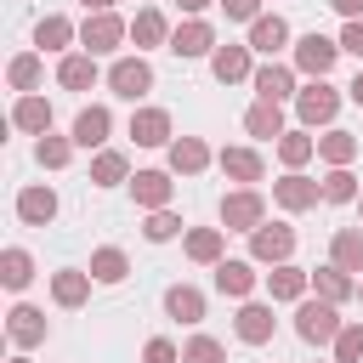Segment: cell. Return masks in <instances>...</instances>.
<instances>
[{"label":"cell","mask_w":363,"mask_h":363,"mask_svg":"<svg viewBox=\"0 0 363 363\" xmlns=\"http://www.w3.org/2000/svg\"><path fill=\"white\" fill-rule=\"evenodd\" d=\"M295 335H301L306 346H335V335H340V312H335V301H323V295L301 301V306H295Z\"/></svg>","instance_id":"cell-1"},{"label":"cell","mask_w":363,"mask_h":363,"mask_svg":"<svg viewBox=\"0 0 363 363\" xmlns=\"http://www.w3.org/2000/svg\"><path fill=\"white\" fill-rule=\"evenodd\" d=\"M119 40H130V23H125V17H113V11H85V23H79V45H85L91 57L119 51Z\"/></svg>","instance_id":"cell-2"},{"label":"cell","mask_w":363,"mask_h":363,"mask_svg":"<svg viewBox=\"0 0 363 363\" xmlns=\"http://www.w3.org/2000/svg\"><path fill=\"white\" fill-rule=\"evenodd\" d=\"M335 57H340V40H329V34H318V28L295 40V74H306V79H329Z\"/></svg>","instance_id":"cell-3"},{"label":"cell","mask_w":363,"mask_h":363,"mask_svg":"<svg viewBox=\"0 0 363 363\" xmlns=\"http://www.w3.org/2000/svg\"><path fill=\"white\" fill-rule=\"evenodd\" d=\"M108 91L125 96V102H142V96L153 91V68H147V57H142V51H136V57H113V68H108Z\"/></svg>","instance_id":"cell-4"},{"label":"cell","mask_w":363,"mask_h":363,"mask_svg":"<svg viewBox=\"0 0 363 363\" xmlns=\"http://www.w3.org/2000/svg\"><path fill=\"white\" fill-rule=\"evenodd\" d=\"M261 221H267V199H261L255 187H238V193L221 199V227H227V233H255Z\"/></svg>","instance_id":"cell-5"},{"label":"cell","mask_w":363,"mask_h":363,"mask_svg":"<svg viewBox=\"0 0 363 363\" xmlns=\"http://www.w3.org/2000/svg\"><path fill=\"white\" fill-rule=\"evenodd\" d=\"M289 255H295V227H284V221H261V227L250 233V261L278 267V261H289Z\"/></svg>","instance_id":"cell-6"},{"label":"cell","mask_w":363,"mask_h":363,"mask_svg":"<svg viewBox=\"0 0 363 363\" xmlns=\"http://www.w3.org/2000/svg\"><path fill=\"white\" fill-rule=\"evenodd\" d=\"M295 113H301V125H329L340 113V91L329 79H312V85L295 91Z\"/></svg>","instance_id":"cell-7"},{"label":"cell","mask_w":363,"mask_h":363,"mask_svg":"<svg viewBox=\"0 0 363 363\" xmlns=\"http://www.w3.org/2000/svg\"><path fill=\"white\" fill-rule=\"evenodd\" d=\"M272 199H278V210H289V216H301V210H312V204L323 199V182H312V176H301V170H289L284 182H272Z\"/></svg>","instance_id":"cell-8"},{"label":"cell","mask_w":363,"mask_h":363,"mask_svg":"<svg viewBox=\"0 0 363 363\" xmlns=\"http://www.w3.org/2000/svg\"><path fill=\"white\" fill-rule=\"evenodd\" d=\"M6 335H11V346H23V352H28V346H40V340L51 335V323H45V312H40V306H28V301H23V306H11V312H6Z\"/></svg>","instance_id":"cell-9"},{"label":"cell","mask_w":363,"mask_h":363,"mask_svg":"<svg viewBox=\"0 0 363 363\" xmlns=\"http://www.w3.org/2000/svg\"><path fill=\"white\" fill-rule=\"evenodd\" d=\"M233 329H238V340H244V346H267V340H272V329H278V318H272V306H267V301H244V306H238V318H233Z\"/></svg>","instance_id":"cell-10"},{"label":"cell","mask_w":363,"mask_h":363,"mask_svg":"<svg viewBox=\"0 0 363 363\" xmlns=\"http://www.w3.org/2000/svg\"><path fill=\"white\" fill-rule=\"evenodd\" d=\"M164 51H176L182 62H187V57H210V51H216V28H210L204 17H187V23L170 34V45H164Z\"/></svg>","instance_id":"cell-11"},{"label":"cell","mask_w":363,"mask_h":363,"mask_svg":"<svg viewBox=\"0 0 363 363\" xmlns=\"http://www.w3.org/2000/svg\"><path fill=\"white\" fill-rule=\"evenodd\" d=\"M130 136H136V147H170V142H176L164 108H136V113H130Z\"/></svg>","instance_id":"cell-12"},{"label":"cell","mask_w":363,"mask_h":363,"mask_svg":"<svg viewBox=\"0 0 363 363\" xmlns=\"http://www.w3.org/2000/svg\"><path fill=\"white\" fill-rule=\"evenodd\" d=\"M216 164H221V176H227V182H244V187H255V182L267 176V164H261V153H255V147H221V153H216Z\"/></svg>","instance_id":"cell-13"},{"label":"cell","mask_w":363,"mask_h":363,"mask_svg":"<svg viewBox=\"0 0 363 363\" xmlns=\"http://www.w3.org/2000/svg\"><path fill=\"white\" fill-rule=\"evenodd\" d=\"M17 221H23V227H51V221H57V193L40 187V182L23 187V193H17Z\"/></svg>","instance_id":"cell-14"},{"label":"cell","mask_w":363,"mask_h":363,"mask_svg":"<svg viewBox=\"0 0 363 363\" xmlns=\"http://www.w3.org/2000/svg\"><path fill=\"white\" fill-rule=\"evenodd\" d=\"M170 23H164V11L159 6H142L136 17H130V40H136V51H153V45H170Z\"/></svg>","instance_id":"cell-15"},{"label":"cell","mask_w":363,"mask_h":363,"mask_svg":"<svg viewBox=\"0 0 363 363\" xmlns=\"http://www.w3.org/2000/svg\"><path fill=\"white\" fill-rule=\"evenodd\" d=\"M250 51H261V57H272V51H284L289 45V23L278 17V11H261L255 23H250V40H244Z\"/></svg>","instance_id":"cell-16"},{"label":"cell","mask_w":363,"mask_h":363,"mask_svg":"<svg viewBox=\"0 0 363 363\" xmlns=\"http://www.w3.org/2000/svg\"><path fill=\"white\" fill-rule=\"evenodd\" d=\"M210 74H216L221 85H238V79H250V74H255V62H250V45H216V51H210Z\"/></svg>","instance_id":"cell-17"},{"label":"cell","mask_w":363,"mask_h":363,"mask_svg":"<svg viewBox=\"0 0 363 363\" xmlns=\"http://www.w3.org/2000/svg\"><path fill=\"white\" fill-rule=\"evenodd\" d=\"M250 85H255V96L284 102V96H295V68H289V62H261V68L250 74Z\"/></svg>","instance_id":"cell-18"},{"label":"cell","mask_w":363,"mask_h":363,"mask_svg":"<svg viewBox=\"0 0 363 363\" xmlns=\"http://www.w3.org/2000/svg\"><path fill=\"white\" fill-rule=\"evenodd\" d=\"M306 289H312V272H306V267L278 261V267L267 272V295H272V301H306Z\"/></svg>","instance_id":"cell-19"},{"label":"cell","mask_w":363,"mask_h":363,"mask_svg":"<svg viewBox=\"0 0 363 363\" xmlns=\"http://www.w3.org/2000/svg\"><path fill=\"white\" fill-rule=\"evenodd\" d=\"M11 125L28 130V136H45V130H51V102L34 96V91H23V96L11 102Z\"/></svg>","instance_id":"cell-20"},{"label":"cell","mask_w":363,"mask_h":363,"mask_svg":"<svg viewBox=\"0 0 363 363\" xmlns=\"http://www.w3.org/2000/svg\"><path fill=\"white\" fill-rule=\"evenodd\" d=\"M244 130H250L255 142H272V136H284V102H267V96H255V102H250V113H244Z\"/></svg>","instance_id":"cell-21"},{"label":"cell","mask_w":363,"mask_h":363,"mask_svg":"<svg viewBox=\"0 0 363 363\" xmlns=\"http://www.w3.org/2000/svg\"><path fill=\"white\" fill-rule=\"evenodd\" d=\"M210 159H216V153H210L204 136H176V142H170V170H176V176H199Z\"/></svg>","instance_id":"cell-22"},{"label":"cell","mask_w":363,"mask_h":363,"mask_svg":"<svg viewBox=\"0 0 363 363\" xmlns=\"http://www.w3.org/2000/svg\"><path fill=\"white\" fill-rule=\"evenodd\" d=\"M216 289L221 295H233V301H250V289H255V261H216Z\"/></svg>","instance_id":"cell-23"},{"label":"cell","mask_w":363,"mask_h":363,"mask_svg":"<svg viewBox=\"0 0 363 363\" xmlns=\"http://www.w3.org/2000/svg\"><path fill=\"white\" fill-rule=\"evenodd\" d=\"M312 295H323V301L340 306V301L357 295V278H352L346 267H335V261H329V267H312Z\"/></svg>","instance_id":"cell-24"},{"label":"cell","mask_w":363,"mask_h":363,"mask_svg":"<svg viewBox=\"0 0 363 363\" xmlns=\"http://www.w3.org/2000/svg\"><path fill=\"white\" fill-rule=\"evenodd\" d=\"M57 85H62V91H91V85H96V57H91V51H68V57L57 62Z\"/></svg>","instance_id":"cell-25"},{"label":"cell","mask_w":363,"mask_h":363,"mask_svg":"<svg viewBox=\"0 0 363 363\" xmlns=\"http://www.w3.org/2000/svg\"><path fill=\"white\" fill-rule=\"evenodd\" d=\"M108 130H113V113H108L102 102L79 108V119H74V142H79V147H102V142H108Z\"/></svg>","instance_id":"cell-26"},{"label":"cell","mask_w":363,"mask_h":363,"mask_svg":"<svg viewBox=\"0 0 363 363\" xmlns=\"http://www.w3.org/2000/svg\"><path fill=\"white\" fill-rule=\"evenodd\" d=\"M130 193H136V204H142V210H164V204H170V193H176V182H170L164 170H136Z\"/></svg>","instance_id":"cell-27"},{"label":"cell","mask_w":363,"mask_h":363,"mask_svg":"<svg viewBox=\"0 0 363 363\" xmlns=\"http://www.w3.org/2000/svg\"><path fill=\"white\" fill-rule=\"evenodd\" d=\"M91 272H79V267H62V272H51V301L57 306H85V295H91Z\"/></svg>","instance_id":"cell-28"},{"label":"cell","mask_w":363,"mask_h":363,"mask_svg":"<svg viewBox=\"0 0 363 363\" xmlns=\"http://www.w3.org/2000/svg\"><path fill=\"white\" fill-rule=\"evenodd\" d=\"M164 312H170L176 323H204V295H199L193 284H170V289H164Z\"/></svg>","instance_id":"cell-29"},{"label":"cell","mask_w":363,"mask_h":363,"mask_svg":"<svg viewBox=\"0 0 363 363\" xmlns=\"http://www.w3.org/2000/svg\"><path fill=\"white\" fill-rule=\"evenodd\" d=\"M74 40H79V28H74L68 17H57V11L34 23V45H40V51H68Z\"/></svg>","instance_id":"cell-30"},{"label":"cell","mask_w":363,"mask_h":363,"mask_svg":"<svg viewBox=\"0 0 363 363\" xmlns=\"http://www.w3.org/2000/svg\"><path fill=\"white\" fill-rule=\"evenodd\" d=\"M329 261L346 267V272H363V227H340L329 238Z\"/></svg>","instance_id":"cell-31"},{"label":"cell","mask_w":363,"mask_h":363,"mask_svg":"<svg viewBox=\"0 0 363 363\" xmlns=\"http://www.w3.org/2000/svg\"><path fill=\"white\" fill-rule=\"evenodd\" d=\"M221 233H227V227H193V233H187V261L216 267V261H221V244H227Z\"/></svg>","instance_id":"cell-32"},{"label":"cell","mask_w":363,"mask_h":363,"mask_svg":"<svg viewBox=\"0 0 363 363\" xmlns=\"http://www.w3.org/2000/svg\"><path fill=\"white\" fill-rule=\"evenodd\" d=\"M96 284H125V272H130V261H125V250H113V244H102V250H91V267H85Z\"/></svg>","instance_id":"cell-33"},{"label":"cell","mask_w":363,"mask_h":363,"mask_svg":"<svg viewBox=\"0 0 363 363\" xmlns=\"http://www.w3.org/2000/svg\"><path fill=\"white\" fill-rule=\"evenodd\" d=\"M40 74H45V51H23V57H11V68H6V79H11V91L23 96V91H34L40 85Z\"/></svg>","instance_id":"cell-34"},{"label":"cell","mask_w":363,"mask_h":363,"mask_svg":"<svg viewBox=\"0 0 363 363\" xmlns=\"http://www.w3.org/2000/svg\"><path fill=\"white\" fill-rule=\"evenodd\" d=\"M357 147H363V142H357L352 130H323V136H318V159H323V164H352Z\"/></svg>","instance_id":"cell-35"},{"label":"cell","mask_w":363,"mask_h":363,"mask_svg":"<svg viewBox=\"0 0 363 363\" xmlns=\"http://www.w3.org/2000/svg\"><path fill=\"white\" fill-rule=\"evenodd\" d=\"M28 278H34V255L11 244V250L0 255V284H6V289H28Z\"/></svg>","instance_id":"cell-36"},{"label":"cell","mask_w":363,"mask_h":363,"mask_svg":"<svg viewBox=\"0 0 363 363\" xmlns=\"http://www.w3.org/2000/svg\"><path fill=\"white\" fill-rule=\"evenodd\" d=\"M312 153H318V136H306V130H284V136H278V159H284L289 170H301Z\"/></svg>","instance_id":"cell-37"},{"label":"cell","mask_w":363,"mask_h":363,"mask_svg":"<svg viewBox=\"0 0 363 363\" xmlns=\"http://www.w3.org/2000/svg\"><path fill=\"white\" fill-rule=\"evenodd\" d=\"M74 147H79V142H74V136H51V130H45V136H40V142H34V159H40V164H45V170H62V164H68V159H74Z\"/></svg>","instance_id":"cell-38"},{"label":"cell","mask_w":363,"mask_h":363,"mask_svg":"<svg viewBox=\"0 0 363 363\" xmlns=\"http://www.w3.org/2000/svg\"><path fill=\"white\" fill-rule=\"evenodd\" d=\"M125 176H130V164H125V153H113V147H102V153L91 159V182H96V187H119Z\"/></svg>","instance_id":"cell-39"},{"label":"cell","mask_w":363,"mask_h":363,"mask_svg":"<svg viewBox=\"0 0 363 363\" xmlns=\"http://www.w3.org/2000/svg\"><path fill=\"white\" fill-rule=\"evenodd\" d=\"M323 199H329V204H357V176H352V164H329Z\"/></svg>","instance_id":"cell-40"},{"label":"cell","mask_w":363,"mask_h":363,"mask_svg":"<svg viewBox=\"0 0 363 363\" xmlns=\"http://www.w3.org/2000/svg\"><path fill=\"white\" fill-rule=\"evenodd\" d=\"M176 233H182V216H176L170 204H164V210H147V221H142V238H147V244H170Z\"/></svg>","instance_id":"cell-41"},{"label":"cell","mask_w":363,"mask_h":363,"mask_svg":"<svg viewBox=\"0 0 363 363\" xmlns=\"http://www.w3.org/2000/svg\"><path fill=\"white\" fill-rule=\"evenodd\" d=\"M182 363H227V346H221L216 335H193V340L182 346Z\"/></svg>","instance_id":"cell-42"},{"label":"cell","mask_w":363,"mask_h":363,"mask_svg":"<svg viewBox=\"0 0 363 363\" xmlns=\"http://www.w3.org/2000/svg\"><path fill=\"white\" fill-rule=\"evenodd\" d=\"M335 363H363V323H340V335H335Z\"/></svg>","instance_id":"cell-43"},{"label":"cell","mask_w":363,"mask_h":363,"mask_svg":"<svg viewBox=\"0 0 363 363\" xmlns=\"http://www.w3.org/2000/svg\"><path fill=\"white\" fill-rule=\"evenodd\" d=\"M142 363H182V352H176V340H164V335H153V340L142 346Z\"/></svg>","instance_id":"cell-44"},{"label":"cell","mask_w":363,"mask_h":363,"mask_svg":"<svg viewBox=\"0 0 363 363\" xmlns=\"http://www.w3.org/2000/svg\"><path fill=\"white\" fill-rule=\"evenodd\" d=\"M227 11V23H255L261 17V0H216Z\"/></svg>","instance_id":"cell-45"},{"label":"cell","mask_w":363,"mask_h":363,"mask_svg":"<svg viewBox=\"0 0 363 363\" xmlns=\"http://www.w3.org/2000/svg\"><path fill=\"white\" fill-rule=\"evenodd\" d=\"M340 51L363 57V17H352V23H346V34H340Z\"/></svg>","instance_id":"cell-46"},{"label":"cell","mask_w":363,"mask_h":363,"mask_svg":"<svg viewBox=\"0 0 363 363\" xmlns=\"http://www.w3.org/2000/svg\"><path fill=\"white\" fill-rule=\"evenodd\" d=\"M329 6H335L346 23H352V17H363V0H329Z\"/></svg>","instance_id":"cell-47"},{"label":"cell","mask_w":363,"mask_h":363,"mask_svg":"<svg viewBox=\"0 0 363 363\" xmlns=\"http://www.w3.org/2000/svg\"><path fill=\"white\" fill-rule=\"evenodd\" d=\"M176 6H182L187 17H199V11H204V6H216V0H176Z\"/></svg>","instance_id":"cell-48"},{"label":"cell","mask_w":363,"mask_h":363,"mask_svg":"<svg viewBox=\"0 0 363 363\" xmlns=\"http://www.w3.org/2000/svg\"><path fill=\"white\" fill-rule=\"evenodd\" d=\"M346 96H352V102H357V108H363V74H357V79H352V85H346Z\"/></svg>","instance_id":"cell-49"},{"label":"cell","mask_w":363,"mask_h":363,"mask_svg":"<svg viewBox=\"0 0 363 363\" xmlns=\"http://www.w3.org/2000/svg\"><path fill=\"white\" fill-rule=\"evenodd\" d=\"M85 11H113V0H79Z\"/></svg>","instance_id":"cell-50"},{"label":"cell","mask_w":363,"mask_h":363,"mask_svg":"<svg viewBox=\"0 0 363 363\" xmlns=\"http://www.w3.org/2000/svg\"><path fill=\"white\" fill-rule=\"evenodd\" d=\"M11 363H28V357H11Z\"/></svg>","instance_id":"cell-51"},{"label":"cell","mask_w":363,"mask_h":363,"mask_svg":"<svg viewBox=\"0 0 363 363\" xmlns=\"http://www.w3.org/2000/svg\"><path fill=\"white\" fill-rule=\"evenodd\" d=\"M357 295H363V278H357Z\"/></svg>","instance_id":"cell-52"},{"label":"cell","mask_w":363,"mask_h":363,"mask_svg":"<svg viewBox=\"0 0 363 363\" xmlns=\"http://www.w3.org/2000/svg\"><path fill=\"white\" fill-rule=\"evenodd\" d=\"M357 216H363V199H357Z\"/></svg>","instance_id":"cell-53"},{"label":"cell","mask_w":363,"mask_h":363,"mask_svg":"<svg viewBox=\"0 0 363 363\" xmlns=\"http://www.w3.org/2000/svg\"><path fill=\"white\" fill-rule=\"evenodd\" d=\"M147 6H153V0H147Z\"/></svg>","instance_id":"cell-54"}]
</instances>
